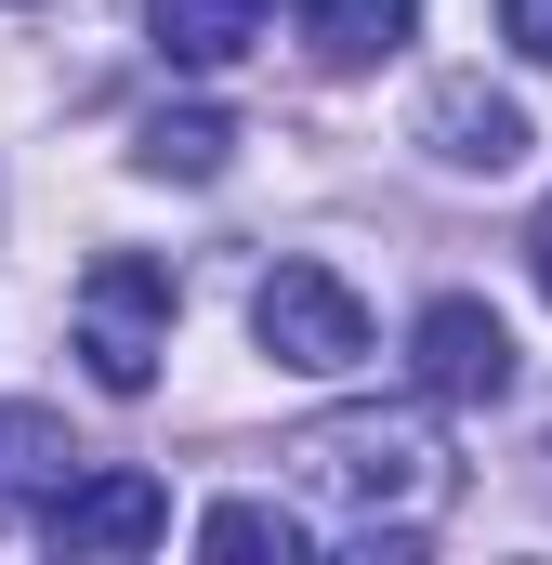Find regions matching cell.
Listing matches in <instances>:
<instances>
[{
  "mask_svg": "<svg viewBox=\"0 0 552 565\" xmlns=\"http://www.w3.org/2000/svg\"><path fill=\"white\" fill-rule=\"evenodd\" d=\"M158 355H171V264L106 250V264L79 277V369H93L106 395H145Z\"/></svg>",
  "mask_w": 552,
  "mask_h": 565,
  "instance_id": "7a4b0ae2",
  "label": "cell"
},
{
  "mask_svg": "<svg viewBox=\"0 0 552 565\" xmlns=\"http://www.w3.org/2000/svg\"><path fill=\"white\" fill-rule=\"evenodd\" d=\"M289 26H302L316 66H382V53L421 40V0H289Z\"/></svg>",
  "mask_w": 552,
  "mask_h": 565,
  "instance_id": "52a82bcc",
  "label": "cell"
},
{
  "mask_svg": "<svg viewBox=\"0 0 552 565\" xmlns=\"http://www.w3.org/2000/svg\"><path fill=\"white\" fill-rule=\"evenodd\" d=\"M447 500H460V460L421 408H342L289 434V526L329 553H408Z\"/></svg>",
  "mask_w": 552,
  "mask_h": 565,
  "instance_id": "6da1fadb",
  "label": "cell"
},
{
  "mask_svg": "<svg viewBox=\"0 0 552 565\" xmlns=\"http://www.w3.org/2000/svg\"><path fill=\"white\" fill-rule=\"evenodd\" d=\"M408 369H421V395H447V408H500V395H513V329L447 289V302H421Z\"/></svg>",
  "mask_w": 552,
  "mask_h": 565,
  "instance_id": "5b68a950",
  "label": "cell"
},
{
  "mask_svg": "<svg viewBox=\"0 0 552 565\" xmlns=\"http://www.w3.org/2000/svg\"><path fill=\"white\" fill-rule=\"evenodd\" d=\"M66 473H79V447H66L53 408H0V526H13V513H40Z\"/></svg>",
  "mask_w": 552,
  "mask_h": 565,
  "instance_id": "9c48e42d",
  "label": "cell"
},
{
  "mask_svg": "<svg viewBox=\"0 0 552 565\" xmlns=\"http://www.w3.org/2000/svg\"><path fill=\"white\" fill-rule=\"evenodd\" d=\"M421 145L447 158V171H513L527 158V106L513 93H487V79H434V106H421Z\"/></svg>",
  "mask_w": 552,
  "mask_h": 565,
  "instance_id": "8992f818",
  "label": "cell"
},
{
  "mask_svg": "<svg viewBox=\"0 0 552 565\" xmlns=\"http://www.w3.org/2000/svg\"><path fill=\"white\" fill-rule=\"evenodd\" d=\"M276 0H145V40L171 53V66H237L251 40H264Z\"/></svg>",
  "mask_w": 552,
  "mask_h": 565,
  "instance_id": "ba28073f",
  "label": "cell"
},
{
  "mask_svg": "<svg viewBox=\"0 0 552 565\" xmlns=\"http://www.w3.org/2000/svg\"><path fill=\"white\" fill-rule=\"evenodd\" d=\"M198 553H302V526L276 500H224V513H198Z\"/></svg>",
  "mask_w": 552,
  "mask_h": 565,
  "instance_id": "8fae6325",
  "label": "cell"
},
{
  "mask_svg": "<svg viewBox=\"0 0 552 565\" xmlns=\"http://www.w3.org/2000/svg\"><path fill=\"white\" fill-rule=\"evenodd\" d=\"M500 40H513L527 66H552V0H500Z\"/></svg>",
  "mask_w": 552,
  "mask_h": 565,
  "instance_id": "7c38bea8",
  "label": "cell"
},
{
  "mask_svg": "<svg viewBox=\"0 0 552 565\" xmlns=\"http://www.w3.org/2000/svg\"><path fill=\"white\" fill-rule=\"evenodd\" d=\"M224 158H237V119H224V106H158V119H145V171H158V184H211Z\"/></svg>",
  "mask_w": 552,
  "mask_h": 565,
  "instance_id": "30bf717a",
  "label": "cell"
},
{
  "mask_svg": "<svg viewBox=\"0 0 552 565\" xmlns=\"http://www.w3.org/2000/svg\"><path fill=\"white\" fill-rule=\"evenodd\" d=\"M527 264H540V289H552V211H540V224H527Z\"/></svg>",
  "mask_w": 552,
  "mask_h": 565,
  "instance_id": "4fadbf2b",
  "label": "cell"
},
{
  "mask_svg": "<svg viewBox=\"0 0 552 565\" xmlns=\"http://www.w3.org/2000/svg\"><path fill=\"white\" fill-rule=\"evenodd\" d=\"M251 342H264L276 369H302V382H342L355 355H369V302L329 277V264H276L251 289Z\"/></svg>",
  "mask_w": 552,
  "mask_h": 565,
  "instance_id": "3957f363",
  "label": "cell"
},
{
  "mask_svg": "<svg viewBox=\"0 0 552 565\" xmlns=\"http://www.w3.org/2000/svg\"><path fill=\"white\" fill-rule=\"evenodd\" d=\"M40 540H53V553H158V540H171V487L132 473V460L66 473V487L40 500Z\"/></svg>",
  "mask_w": 552,
  "mask_h": 565,
  "instance_id": "277c9868",
  "label": "cell"
}]
</instances>
